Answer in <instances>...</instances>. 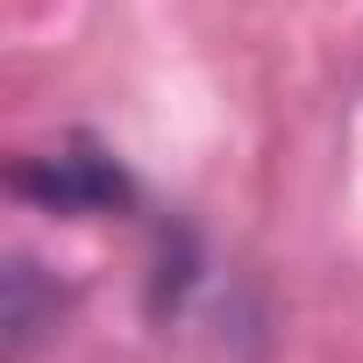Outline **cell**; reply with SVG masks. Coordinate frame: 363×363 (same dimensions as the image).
Here are the masks:
<instances>
[{
  "label": "cell",
  "instance_id": "6da1fadb",
  "mask_svg": "<svg viewBox=\"0 0 363 363\" xmlns=\"http://www.w3.org/2000/svg\"><path fill=\"white\" fill-rule=\"evenodd\" d=\"M15 193L36 207H57V214H107L128 200V178L100 150H50V157L15 164Z\"/></svg>",
  "mask_w": 363,
  "mask_h": 363
},
{
  "label": "cell",
  "instance_id": "7a4b0ae2",
  "mask_svg": "<svg viewBox=\"0 0 363 363\" xmlns=\"http://www.w3.org/2000/svg\"><path fill=\"white\" fill-rule=\"evenodd\" d=\"M36 335H43V306H36V264H29V257H15V264H8V349L22 356Z\"/></svg>",
  "mask_w": 363,
  "mask_h": 363
}]
</instances>
